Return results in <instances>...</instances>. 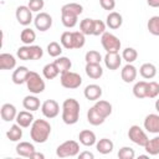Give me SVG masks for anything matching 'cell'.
<instances>
[{
  "label": "cell",
  "instance_id": "45",
  "mask_svg": "<svg viewBox=\"0 0 159 159\" xmlns=\"http://www.w3.org/2000/svg\"><path fill=\"white\" fill-rule=\"evenodd\" d=\"M134 157H135V152L130 147H122L118 152L119 159H133Z\"/></svg>",
  "mask_w": 159,
  "mask_h": 159
},
{
  "label": "cell",
  "instance_id": "42",
  "mask_svg": "<svg viewBox=\"0 0 159 159\" xmlns=\"http://www.w3.org/2000/svg\"><path fill=\"white\" fill-rule=\"evenodd\" d=\"M61 11H70V12H73V14L80 16L83 11V6L81 4H77V2H68L61 7Z\"/></svg>",
  "mask_w": 159,
  "mask_h": 159
},
{
  "label": "cell",
  "instance_id": "26",
  "mask_svg": "<svg viewBox=\"0 0 159 159\" xmlns=\"http://www.w3.org/2000/svg\"><path fill=\"white\" fill-rule=\"evenodd\" d=\"M22 106H24L25 109H27L30 112H35L40 108L41 103H40V99L35 94H30V96H26L22 99Z\"/></svg>",
  "mask_w": 159,
  "mask_h": 159
},
{
  "label": "cell",
  "instance_id": "29",
  "mask_svg": "<svg viewBox=\"0 0 159 159\" xmlns=\"http://www.w3.org/2000/svg\"><path fill=\"white\" fill-rule=\"evenodd\" d=\"M53 62H55V65L57 66V68H58V71H60V75H61V73H65V72H67V71H70L71 67H72L71 60H70L68 57H66V56H58V57H56V60H55Z\"/></svg>",
  "mask_w": 159,
  "mask_h": 159
},
{
  "label": "cell",
  "instance_id": "53",
  "mask_svg": "<svg viewBox=\"0 0 159 159\" xmlns=\"http://www.w3.org/2000/svg\"><path fill=\"white\" fill-rule=\"evenodd\" d=\"M155 109H157V112L159 113V98L155 101Z\"/></svg>",
  "mask_w": 159,
  "mask_h": 159
},
{
  "label": "cell",
  "instance_id": "3",
  "mask_svg": "<svg viewBox=\"0 0 159 159\" xmlns=\"http://www.w3.org/2000/svg\"><path fill=\"white\" fill-rule=\"evenodd\" d=\"M26 87L27 89L30 91V93L32 94H40L45 91V81L42 80V77L35 72V71H30L29 72V76L26 78Z\"/></svg>",
  "mask_w": 159,
  "mask_h": 159
},
{
  "label": "cell",
  "instance_id": "49",
  "mask_svg": "<svg viewBox=\"0 0 159 159\" xmlns=\"http://www.w3.org/2000/svg\"><path fill=\"white\" fill-rule=\"evenodd\" d=\"M99 5L103 10L112 11L116 7V0H99Z\"/></svg>",
  "mask_w": 159,
  "mask_h": 159
},
{
  "label": "cell",
  "instance_id": "5",
  "mask_svg": "<svg viewBox=\"0 0 159 159\" xmlns=\"http://www.w3.org/2000/svg\"><path fill=\"white\" fill-rule=\"evenodd\" d=\"M101 43H102V47L106 50V52H119L120 50V40L111 34V32H104L103 35H101Z\"/></svg>",
  "mask_w": 159,
  "mask_h": 159
},
{
  "label": "cell",
  "instance_id": "48",
  "mask_svg": "<svg viewBox=\"0 0 159 159\" xmlns=\"http://www.w3.org/2000/svg\"><path fill=\"white\" fill-rule=\"evenodd\" d=\"M27 6L30 7V10H31L32 12H39L40 10L43 9L45 1H43V0H29Z\"/></svg>",
  "mask_w": 159,
  "mask_h": 159
},
{
  "label": "cell",
  "instance_id": "37",
  "mask_svg": "<svg viewBox=\"0 0 159 159\" xmlns=\"http://www.w3.org/2000/svg\"><path fill=\"white\" fill-rule=\"evenodd\" d=\"M60 42L62 47L67 50H73V39H72V31H65L62 32L60 37Z\"/></svg>",
  "mask_w": 159,
  "mask_h": 159
},
{
  "label": "cell",
  "instance_id": "32",
  "mask_svg": "<svg viewBox=\"0 0 159 159\" xmlns=\"http://www.w3.org/2000/svg\"><path fill=\"white\" fill-rule=\"evenodd\" d=\"M20 40H21V42L24 45H32L34 41L36 40V34H35V31L32 29L25 27L20 34Z\"/></svg>",
  "mask_w": 159,
  "mask_h": 159
},
{
  "label": "cell",
  "instance_id": "21",
  "mask_svg": "<svg viewBox=\"0 0 159 159\" xmlns=\"http://www.w3.org/2000/svg\"><path fill=\"white\" fill-rule=\"evenodd\" d=\"M93 107H94V108L97 109V112H98L102 117H104L106 119L112 114V104H111L108 101L98 99V101H96V103H94Z\"/></svg>",
  "mask_w": 159,
  "mask_h": 159
},
{
  "label": "cell",
  "instance_id": "47",
  "mask_svg": "<svg viewBox=\"0 0 159 159\" xmlns=\"http://www.w3.org/2000/svg\"><path fill=\"white\" fill-rule=\"evenodd\" d=\"M30 52H31V60H40L43 56V50L41 48V46L37 45H30Z\"/></svg>",
  "mask_w": 159,
  "mask_h": 159
},
{
  "label": "cell",
  "instance_id": "34",
  "mask_svg": "<svg viewBox=\"0 0 159 159\" xmlns=\"http://www.w3.org/2000/svg\"><path fill=\"white\" fill-rule=\"evenodd\" d=\"M144 149L149 155H157L159 154V135L152 138L148 140V143L144 145Z\"/></svg>",
  "mask_w": 159,
  "mask_h": 159
},
{
  "label": "cell",
  "instance_id": "23",
  "mask_svg": "<svg viewBox=\"0 0 159 159\" xmlns=\"http://www.w3.org/2000/svg\"><path fill=\"white\" fill-rule=\"evenodd\" d=\"M61 21H62L65 27L72 29L77 25L78 15H76L73 12H70V11H61Z\"/></svg>",
  "mask_w": 159,
  "mask_h": 159
},
{
  "label": "cell",
  "instance_id": "50",
  "mask_svg": "<svg viewBox=\"0 0 159 159\" xmlns=\"http://www.w3.org/2000/svg\"><path fill=\"white\" fill-rule=\"evenodd\" d=\"M78 158H80V159H93V158H94V154L86 150V152L80 153V154H78Z\"/></svg>",
  "mask_w": 159,
  "mask_h": 159
},
{
  "label": "cell",
  "instance_id": "13",
  "mask_svg": "<svg viewBox=\"0 0 159 159\" xmlns=\"http://www.w3.org/2000/svg\"><path fill=\"white\" fill-rule=\"evenodd\" d=\"M137 75H138V71H137L135 66L132 65V63H127V65L122 68V71H120V77H122V80H123L125 83H132V82H134L135 78H137Z\"/></svg>",
  "mask_w": 159,
  "mask_h": 159
},
{
  "label": "cell",
  "instance_id": "17",
  "mask_svg": "<svg viewBox=\"0 0 159 159\" xmlns=\"http://www.w3.org/2000/svg\"><path fill=\"white\" fill-rule=\"evenodd\" d=\"M78 139H80V143L83 144L84 147H92V145H94L97 143L96 134L89 129L81 130L80 134H78Z\"/></svg>",
  "mask_w": 159,
  "mask_h": 159
},
{
  "label": "cell",
  "instance_id": "33",
  "mask_svg": "<svg viewBox=\"0 0 159 159\" xmlns=\"http://www.w3.org/2000/svg\"><path fill=\"white\" fill-rule=\"evenodd\" d=\"M147 86H148V82H145V81L135 82V84L133 86V94H134V97H137L139 99L147 98Z\"/></svg>",
  "mask_w": 159,
  "mask_h": 159
},
{
  "label": "cell",
  "instance_id": "46",
  "mask_svg": "<svg viewBox=\"0 0 159 159\" xmlns=\"http://www.w3.org/2000/svg\"><path fill=\"white\" fill-rule=\"evenodd\" d=\"M106 26L107 24L103 22L102 20H94L93 22V36H99L106 32Z\"/></svg>",
  "mask_w": 159,
  "mask_h": 159
},
{
  "label": "cell",
  "instance_id": "36",
  "mask_svg": "<svg viewBox=\"0 0 159 159\" xmlns=\"http://www.w3.org/2000/svg\"><path fill=\"white\" fill-rule=\"evenodd\" d=\"M122 58L127 62V63H133L137 58H138V52L135 48L133 47H125L122 52Z\"/></svg>",
  "mask_w": 159,
  "mask_h": 159
},
{
  "label": "cell",
  "instance_id": "12",
  "mask_svg": "<svg viewBox=\"0 0 159 159\" xmlns=\"http://www.w3.org/2000/svg\"><path fill=\"white\" fill-rule=\"evenodd\" d=\"M144 129L153 134H159V114L150 113L144 119Z\"/></svg>",
  "mask_w": 159,
  "mask_h": 159
},
{
  "label": "cell",
  "instance_id": "40",
  "mask_svg": "<svg viewBox=\"0 0 159 159\" xmlns=\"http://www.w3.org/2000/svg\"><path fill=\"white\" fill-rule=\"evenodd\" d=\"M84 60H86V63H101L102 55L96 50H89L86 52Z\"/></svg>",
  "mask_w": 159,
  "mask_h": 159
},
{
  "label": "cell",
  "instance_id": "35",
  "mask_svg": "<svg viewBox=\"0 0 159 159\" xmlns=\"http://www.w3.org/2000/svg\"><path fill=\"white\" fill-rule=\"evenodd\" d=\"M93 22H94V19H83L81 22H80V31L84 35H93Z\"/></svg>",
  "mask_w": 159,
  "mask_h": 159
},
{
  "label": "cell",
  "instance_id": "2",
  "mask_svg": "<svg viewBox=\"0 0 159 159\" xmlns=\"http://www.w3.org/2000/svg\"><path fill=\"white\" fill-rule=\"evenodd\" d=\"M51 134V125L45 119H35L30 127V137L35 143H45Z\"/></svg>",
  "mask_w": 159,
  "mask_h": 159
},
{
  "label": "cell",
  "instance_id": "19",
  "mask_svg": "<svg viewBox=\"0 0 159 159\" xmlns=\"http://www.w3.org/2000/svg\"><path fill=\"white\" fill-rule=\"evenodd\" d=\"M29 72L30 70L25 66H19L14 72H12V82L15 84H22V83H26V78L29 76Z\"/></svg>",
  "mask_w": 159,
  "mask_h": 159
},
{
  "label": "cell",
  "instance_id": "8",
  "mask_svg": "<svg viewBox=\"0 0 159 159\" xmlns=\"http://www.w3.org/2000/svg\"><path fill=\"white\" fill-rule=\"evenodd\" d=\"M15 16H16L17 22L20 25H22V26H27V25H30L34 21V19H32V11L26 5L17 6L16 7V11H15Z\"/></svg>",
  "mask_w": 159,
  "mask_h": 159
},
{
  "label": "cell",
  "instance_id": "30",
  "mask_svg": "<svg viewBox=\"0 0 159 159\" xmlns=\"http://www.w3.org/2000/svg\"><path fill=\"white\" fill-rule=\"evenodd\" d=\"M21 128H22V127L19 125L17 123H16V124H12V125L10 127V129L6 132L7 139L11 140V142H19V140L22 138V129H21Z\"/></svg>",
  "mask_w": 159,
  "mask_h": 159
},
{
  "label": "cell",
  "instance_id": "41",
  "mask_svg": "<svg viewBox=\"0 0 159 159\" xmlns=\"http://www.w3.org/2000/svg\"><path fill=\"white\" fill-rule=\"evenodd\" d=\"M47 53L51 56V57H58V56H61V53H62V45H60L58 42H56V41H52V42H50L48 45H47Z\"/></svg>",
  "mask_w": 159,
  "mask_h": 159
},
{
  "label": "cell",
  "instance_id": "10",
  "mask_svg": "<svg viewBox=\"0 0 159 159\" xmlns=\"http://www.w3.org/2000/svg\"><path fill=\"white\" fill-rule=\"evenodd\" d=\"M41 112H42V114L46 118L52 119V118L58 116V113H60V104L55 99H46L41 104Z\"/></svg>",
  "mask_w": 159,
  "mask_h": 159
},
{
  "label": "cell",
  "instance_id": "18",
  "mask_svg": "<svg viewBox=\"0 0 159 159\" xmlns=\"http://www.w3.org/2000/svg\"><path fill=\"white\" fill-rule=\"evenodd\" d=\"M106 24L109 29L112 30H117L122 26L123 24V17L119 12L117 11H111L108 15H107V19H106Z\"/></svg>",
  "mask_w": 159,
  "mask_h": 159
},
{
  "label": "cell",
  "instance_id": "7",
  "mask_svg": "<svg viewBox=\"0 0 159 159\" xmlns=\"http://www.w3.org/2000/svg\"><path fill=\"white\" fill-rule=\"evenodd\" d=\"M128 138H129L134 144H137V145H139V147H144V145L148 143V140H149L147 133H145L139 125H137V124L129 127V129H128Z\"/></svg>",
  "mask_w": 159,
  "mask_h": 159
},
{
  "label": "cell",
  "instance_id": "44",
  "mask_svg": "<svg viewBox=\"0 0 159 159\" xmlns=\"http://www.w3.org/2000/svg\"><path fill=\"white\" fill-rule=\"evenodd\" d=\"M16 55L22 61H30L31 60V52H30V45H24L17 48Z\"/></svg>",
  "mask_w": 159,
  "mask_h": 159
},
{
  "label": "cell",
  "instance_id": "39",
  "mask_svg": "<svg viewBox=\"0 0 159 159\" xmlns=\"http://www.w3.org/2000/svg\"><path fill=\"white\" fill-rule=\"evenodd\" d=\"M147 27H148V31H149L152 35L159 36V16H158V15L152 16V17L148 20Z\"/></svg>",
  "mask_w": 159,
  "mask_h": 159
},
{
  "label": "cell",
  "instance_id": "52",
  "mask_svg": "<svg viewBox=\"0 0 159 159\" xmlns=\"http://www.w3.org/2000/svg\"><path fill=\"white\" fill-rule=\"evenodd\" d=\"M150 7H159V0H147Z\"/></svg>",
  "mask_w": 159,
  "mask_h": 159
},
{
  "label": "cell",
  "instance_id": "4",
  "mask_svg": "<svg viewBox=\"0 0 159 159\" xmlns=\"http://www.w3.org/2000/svg\"><path fill=\"white\" fill-rule=\"evenodd\" d=\"M80 154V144L76 140H66L61 143L56 149V155L58 158H70Z\"/></svg>",
  "mask_w": 159,
  "mask_h": 159
},
{
  "label": "cell",
  "instance_id": "25",
  "mask_svg": "<svg viewBox=\"0 0 159 159\" xmlns=\"http://www.w3.org/2000/svg\"><path fill=\"white\" fill-rule=\"evenodd\" d=\"M35 147L32 143L30 142H20L17 145H16V153L20 155V157H25V158H30L31 154L35 152Z\"/></svg>",
  "mask_w": 159,
  "mask_h": 159
},
{
  "label": "cell",
  "instance_id": "14",
  "mask_svg": "<svg viewBox=\"0 0 159 159\" xmlns=\"http://www.w3.org/2000/svg\"><path fill=\"white\" fill-rule=\"evenodd\" d=\"M83 94H84L86 99H88V101H98L102 97V87L96 83L88 84V86H86Z\"/></svg>",
  "mask_w": 159,
  "mask_h": 159
},
{
  "label": "cell",
  "instance_id": "16",
  "mask_svg": "<svg viewBox=\"0 0 159 159\" xmlns=\"http://www.w3.org/2000/svg\"><path fill=\"white\" fill-rule=\"evenodd\" d=\"M16 123L19 125H21L22 128H27V127H31V124L34 123V114L30 112V111H21L17 113L16 116Z\"/></svg>",
  "mask_w": 159,
  "mask_h": 159
},
{
  "label": "cell",
  "instance_id": "20",
  "mask_svg": "<svg viewBox=\"0 0 159 159\" xmlns=\"http://www.w3.org/2000/svg\"><path fill=\"white\" fill-rule=\"evenodd\" d=\"M86 75L92 80H98L103 76V68L101 63H86Z\"/></svg>",
  "mask_w": 159,
  "mask_h": 159
},
{
  "label": "cell",
  "instance_id": "24",
  "mask_svg": "<svg viewBox=\"0 0 159 159\" xmlns=\"http://www.w3.org/2000/svg\"><path fill=\"white\" fill-rule=\"evenodd\" d=\"M113 148H114V144H113V142H112L111 139H108V138H102V139H99V140L96 143V149H97V152L101 153V154H103V155L112 153Z\"/></svg>",
  "mask_w": 159,
  "mask_h": 159
},
{
  "label": "cell",
  "instance_id": "22",
  "mask_svg": "<svg viewBox=\"0 0 159 159\" xmlns=\"http://www.w3.org/2000/svg\"><path fill=\"white\" fill-rule=\"evenodd\" d=\"M16 67V58L11 53H1L0 55V68L1 70H12Z\"/></svg>",
  "mask_w": 159,
  "mask_h": 159
},
{
  "label": "cell",
  "instance_id": "38",
  "mask_svg": "<svg viewBox=\"0 0 159 159\" xmlns=\"http://www.w3.org/2000/svg\"><path fill=\"white\" fill-rule=\"evenodd\" d=\"M86 35L82 34L81 31H72V39H73V48L80 50L84 46L86 43Z\"/></svg>",
  "mask_w": 159,
  "mask_h": 159
},
{
  "label": "cell",
  "instance_id": "1",
  "mask_svg": "<svg viewBox=\"0 0 159 159\" xmlns=\"http://www.w3.org/2000/svg\"><path fill=\"white\" fill-rule=\"evenodd\" d=\"M80 102L75 98H67L62 103V120L65 124H76L80 119Z\"/></svg>",
  "mask_w": 159,
  "mask_h": 159
},
{
  "label": "cell",
  "instance_id": "6",
  "mask_svg": "<svg viewBox=\"0 0 159 159\" xmlns=\"http://www.w3.org/2000/svg\"><path fill=\"white\" fill-rule=\"evenodd\" d=\"M60 82H61V86L65 87V88L76 89L82 84V77L77 72L67 71L65 73H61Z\"/></svg>",
  "mask_w": 159,
  "mask_h": 159
},
{
  "label": "cell",
  "instance_id": "11",
  "mask_svg": "<svg viewBox=\"0 0 159 159\" xmlns=\"http://www.w3.org/2000/svg\"><path fill=\"white\" fill-rule=\"evenodd\" d=\"M122 56L119 55V52H107L103 61H104V65L108 70L111 71H116L120 67V63H122Z\"/></svg>",
  "mask_w": 159,
  "mask_h": 159
},
{
  "label": "cell",
  "instance_id": "51",
  "mask_svg": "<svg viewBox=\"0 0 159 159\" xmlns=\"http://www.w3.org/2000/svg\"><path fill=\"white\" fill-rule=\"evenodd\" d=\"M30 159H45V155H43L42 153H39V152H36V150H35V152L31 154Z\"/></svg>",
  "mask_w": 159,
  "mask_h": 159
},
{
  "label": "cell",
  "instance_id": "43",
  "mask_svg": "<svg viewBox=\"0 0 159 159\" xmlns=\"http://www.w3.org/2000/svg\"><path fill=\"white\" fill-rule=\"evenodd\" d=\"M159 94V83L155 81L148 82L147 86V98H155Z\"/></svg>",
  "mask_w": 159,
  "mask_h": 159
},
{
  "label": "cell",
  "instance_id": "31",
  "mask_svg": "<svg viewBox=\"0 0 159 159\" xmlns=\"http://www.w3.org/2000/svg\"><path fill=\"white\" fill-rule=\"evenodd\" d=\"M42 75L46 80H53L60 75V71H58L57 66L55 65V62H52V63H47V65L43 66Z\"/></svg>",
  "mask_w": 159,
  "mask_h": 159
},
{
  "label": "cell",
  "instance_id": "15",
  "mask_svg": "<svg viewBox=\"0 0 159 159\" xmlns=\"http://www.w3.org/2000/svg\"><path fill=\"white\" fill-rule=\"evenodd\" d=\"M0 114H1L2 120H5V122H11V120H15V119H16L17 111H16V107H15L14 104H11V103H4V104L1 106Z\"/></svg>",
  "mask_w": 159,
  "mask_h": 159
},
{
  "label": "cell",
  "instance_id": "28",
  "mask_svg": "<svg viewBox=\"0 0 159 159\" xmlns=\"http://www.w3.org/2000/svg\"><path fill=\"white\" fill-rule=\"evenodd\" d=\"M87 120H88V123L92 124V125H101V124H103V122L106 120V118L102 117V116L97 112V109H96L94 107H91V108L88 109V112H87Z\"/></svg>",
  "mask_w": 159,
  "mask_h": 159
},
{
  "label": "cell",
  "instance_id": "9",
  "mask_svg": "<svg viewBox=\"0 0 159 159\" xmlns=\"http://www.w3.org/2000/svg\"><path fill=\"white\" fill-rule=\"evenodd\" d=\"M34 24L39 31H47L52 26V16L47 12H39L34 19Z\"/></svg>",
  "mask_w": 159,
  "mask_h": 159
},
{
  "label": "cell",
  "instance_id": "27",
  "mask_svg": "<svg viewBox=\"0 0 159 159\" xmlns=\"http://www.w3.org/2000/svg\"><path fill=\"white\" fill-rule=\"evenodd\" d=\"M139 73L143 78L145 80H152L157 76V67L155 65L150 63V62H147V63H143L139 68Z\"/></svg>",
  "mask_w": 159,
  "mask_h": 159
}]
</instances>
